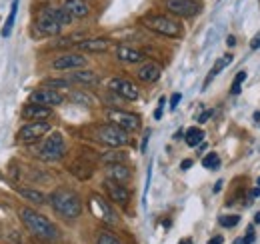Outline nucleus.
<instances>
[{
    "instance_id": "4c0bfd02",
    "label": "nucleus",
    "mask_w": 260,
    "mask_h": 244,
    "mask_svg": "<svg viewBox=\"0 0 260 244\" xmlns=\"http://www.w3.org/2000/svg\"><path fill=\"white\" fill-rule=\"evenodd\" d=\"M250 48H252V50H258V48H260V32L256 34V36H254V38H252V42H250Z\"/></svg>"
},
{
    "instance_id": "e433bc0d",
    "label": "nucleus",
    "mask_w": 260,
    "mask_h": 244,
    "mask_svg": "<svg viewBox=\"0 0 260 244\" xmlns=\"http://www.w3.org/2000/svg\"><path fill=\"white\" fill-rule=\"evenodd\" d=\"M244 78H246V72H244V70H240V72L236 74V78H234V82H232V84H242V82H244Z\"/></svg>"
},
{
    "instance_id": "7ed1b4c3",
    "label": "nucleus",
    "mask_w": 260,
    "mask_h": 244,
    "mask_svg": "<svg viewBox=\"0 0 260 244\" xmlns=\"http://www.w3.org/2000/svg\"><path fill=\"white\" fill-rule=\"evenodd\" d=\"M142 24L148 28V30L156 32V34H162L168 38H180L182 36V26L180 22H176L174 18L170 16H164V14H152V16H146L142 18Z\"/></svg>"
},
{
    "instance_id": "6ab92c4d",
    "label": "nucleus",
    "mask_w": 260,
    "mask_h": 244,
    "mask_svg": "<svg viewBox=\"0 0 260 244\" xmlns=\"http://www.w3.org/2000/svg\"><path fill=\"white\" fill-rule=\"evenodd\" d=\"M62 8H64L72 18H84V16H88V12H90L86 0H64V6H62Z\"/></svg>"
},
{
    "instance_id": "c03bdc74",
    "label": "nucleus",
    "mask_w": 260,
    "mask_h": 244,
    "mask_svg": "<svg viewBox=\"0 0 260 244\" xmlns=\"http://www.w3.org/2000/svg\"><path fill=\"white\" fill-rule=\"evenodd\" d=\"M226 44H228V46H234V44H236V38H234V36H228Z\"/></svg>"
},
{
    "instance_id": "4be33fe9",
    "label": "nucleus",
    "mask_w": 260,
    "mask_h": 244,
    "mask_svg": "<svg viewBox=\"0 0 260 244\" xmlns=\"http://www.w3.org/2000/svg\"><path fill=\"white\" fill-rule=\"evenodd\" d=\"M44 10H46V12H48V14H50V16H52V18H54L58 24H62V26L72 24V20H74V18H72V16L66 12L62 6H60V8H56V6H44Z\"/></svg>"
},
{
    "instance_id": "c9c22d12",
    "label": "nucleus",
    "mask_w": 260,
    "mask_h": 244,
    "mask_svg": "<svg viewBox=\"0 0 260 244\" xmlns=\"http://www.w3.org/2000/svg\"><path fill=\"white\" fill-rule=\"evenodd\" d=\"M180 98H182V96H180V92H174V94H172V98H170V110H174V108L178 106Z\"/></svg>"
},
{
    "instance_id": "ea45409f",
    "label": "nucleus",
    "mask_w": 260,
    "mask_h": 244,
    "mask_svg": "<svg viewBox=\"0 0 260 244\" xmlns=\"http://www.w3.org/2000/svg\"><path fill=\"white\" fill-rule=\"evenodd\" d=\"M222 242H224V238H222L220 234H218V236H212V238L208 240V244H222Z\"/></svg>"
},
{
    "instance_id": "a878e982",
    "label": "nucleus",
    "mask_w": 260,
    "mask_h": 244,
    "mask_svg": "<svg viewBox=\"0 0 260 244\" xmlns=\"http://www.w3.org/2000/svg\"><path fill=\"white\" fill-rule=\"evenodd\" d=\"M100 160H102L106 166H110V164H120V162H124V160H126V154L120 152V150H110V152L102 154V156H100Z\"/></svg>"
},
{
    "instance_id": "f03ea898",
    "label": "nucleus",
    "mask_w": 260,
    "mask_h": 244,
    "mask_svg": "<svg viewBox=\"0 0 260 244\" xmlns=\"http://www.w3.org/2000/svg\"><path fill=\"white\" fill-rule=\"evenodd\" d=\"M50 206L54 212H58L68 220H74L82 214V202H80L78 194L68 188H58L50 194Z\"/></svg>"
},
{
    "instance_id": "6e6552de",
    "label": "nucleus",
    "mask_w": 260,
    "mask_h": 244,
    "mask_svg": "<svg viewBox=\"0 0 260 244\" xmlns=\"http://www.w3.org/2000/svg\"><path fill=\"white\" fill-rule=\"evenodd\" d=\"M90 210L96 214L102 222H106V224H116L118 222V216L114 212V208L100 194H92L90 196Z\"/></svg>"
},
{
    "instance_id": "a19ab883",
    "label": "nucleus",
    "mask_w": 260,
    "mask_h": 244,
    "mask_svg": "<svg viewBox=\"0 0 260 244\" xmlns=\"http://www.w3.org/2000/svg\"><path fill=\"white\" fill-rule=\"evenodd\" d=\"M190 166H192V160H182V164H180V168H182V170H188Z\"/></svg>"
},
{
    "instance_id": "c756f323",
    "label": "nucleus",
    "mask_w": 260,
    "mask_h": 244,
    "mask_svg": "<svg viewBox=\"0 0 260 244\" xmlns=\"http://www.w3.org/2000/svg\"><path fill=\"white\" fill-rule=\"evenodd\" d=\"M218 222H220L222 228H232V226H236L240 222V216L238 214H224V216L218 218Z\"/></svg>"
},
{
    "instance_id": "39448f33",
    "label": "nucleus",
    "mask_w": 260,
    "mask_h": 244,
    "mask_svg": "<svg viewBox=\"0 0 260 244\" xmlns=\"http://www.w3.org/2000/svg\"><path fill=\"white\" fill-rule=\"evenodd\" d=\"M40 158L44 160H60L62 156L66 154V142H64V136L60 132H52L44 138V142L40 144Z\"/></svg>"
},
{
    "instance_id": "9b49d317",
    "label": "nucleus",
    "mask_w": 260,
    "mask_h": 244,
    "mask_svg": "<svg viewBox=\"0 0 260 244\" xmlns=\"http://www.w3.org/2000/svg\"><path fill=\"white\" fill-rule=\"evenodd\" d=\"M30 102L52 108V106H60L64 102V96L58 90H54V88H38V90H34L30 94Z\"/></svg>"
},
{
    "instance_id": "cd10ccee",
    "label": "nucleus",
    "mask_w": 260,
    "mask_h": 244,
    "mask_svg": "<svg viewBox=\"0 0 260 244\" xmlns=\"http://www.w3.org/2000/svg\"><path fill=\"white\" fill-rule=\"evenodd\" d=\"M230 62H232V54H224L220 60H216V64L212 66V70H210V74H208V80H206V84H208V82H210V80H212V78H214V76H216V74H218L222 68H226Z\"/></svg>"
},
{
    "instance_id": "4468645a",
    "label": "nucleus",
    "mask_w": 260,
    "mask_h": 244,
    "mask_svg": "<svg viewBox=\"0 0 260 244\" xmlns=\"http://www.w3.org/2000/svg\"><path fill=\"white\" fill-rule=\"evenodd\" d=\"M80 66H86V58L82 54H74V52L60 54L58 58L52 60V68L54 70H76Z\"/></svg>"
},
{
    "instance_id": "3c124183",
    "label": "nucleus",
    "mask_w": 260,
    "mask_h": 244,
    "mask_svg": "<svg viewBox=\"0 0 260 244\" xmlns=\"http://www.w3.org/2000/svg\"><path fill=\"white\" fill-rule=\"evenodd\" d=\"M258 186H260V176H258Z\"/></svg>"
},
{
    "instance_id": "de8ad7c7",
    "label": "nucleus",
    "mask_w": 260,
    "mask_h": 244,
    "mask_svg": "<svg viewBox=\"0 0 260 244\" xmlns=\"http://www.w3.org/2000/svg\"><path fill=\"white\" fill-rule=\"evenodd\" d=\"M178 244H192V240H190V238H184V240H180Z\"/></svg>"
},
{
    "instance_id": "412c9836",
    "label": "nucleus",
    "mask_w": 260,
    "mask_h": 244,
    "mask_svg": "<svg viewBox=\"0 0 260 244\" xmlns=\"http://www.w3.org/2000/svg\"><path fill=\"white\" fill-rule=\"evenodd\" d=\"M116 58H118V60H122V62L136 64V62L144 60V54H142L140 50L132 48V46H124V44H120V46H116Z\"/></svg>"
},
{
    "instance_id": "dca6fc26",
    "label": "nucleus",
    "mask_w": 260,
    "mask_h": 244,
    "mask_svg": "<svg viewBox=\"0 0 260 244\" xmlns=\"http://www.w3.org/2000/svg\"><path fill=\"white\" fill-rule=\"evenodd\" d=\"M22 116H24V118H30V120H34V122L46 120V118H50V116H52V108L42 106V104L28 102V104L22 108Z\"/></svg>"
},
{
    "instance_id": "b1692460",
    "label": "nucleus",
    "mask_w": 260,
    "mask_h": 244,
    "mask_svg": "<svg viewBox=\"0 0 260 244\" xmlns=\"http://www.w3.org/2000/svg\"><path fill=\"white\" fill-rule=\"evenodd\" d=\"M184 140H186V144L188 146H198V144H202V140H204V132L200 130V128H188L186 130V134H184Z\"/></svg>"
},
{
    "instance_id": "9d476101",
    "label": "nucleus",
    "mask_w": 260,
    "mask_h": 244,
    "mask_svg": "<svg viewBox=\"0 0 260 244\" xmlns=\"http://www.w3.org/2000/svg\"><path fill=\"white\" fill-rule=\"evenodd\" d=\"M108 120L110 124L126 130V132H134L140 128V118L132 112H126V110H110L108 112Z\"/></svg>"
},
{
    "instance_id": "09e8293b",
    "label": "nucleus",
    "mask_w": 260,
    "mask_h": 244,
    "mask_svg": "<svg viewBox=\"0 0 260 244\" xmlns=\"http://www.w3.org/2000/svg\"><path fill=\"white\" fill-rule=\"evenodd\" d=\"M254 120L260 122V110H256V112H254Z\"/></svg>"
},
{
    "instance_id": "2f4dec72",
    "label": "nucleus",
    "mask_w": 260,
    "mask_h": 244,
    "mask_svg": "<svg viewBox=\"0 0 260 244\" xmlns=\"http://www.w3.org/2000/svg\"><path fill=\"white\" fill-rule=\"evenodd\" d=\"M70 98L76 100V102H80V104H92V98L88 94H84V92H72Z\"/></svg>"
},
{
    "instance_id": "f257e3e1",
    "label": "nucleus",
    "mask_w": 260,
    "mask_h": 244,
    "mask_svg": "<svg viewBox=\"0 0 260 244\" xmlns=\"http://www.w3.org/2000/svg\"><path fill=\"white\" fill-rule=\"evenodd\" d=\"M20 220H22V224L26 226V230L36 236V238H40V240H44V242H54L56 238H58V230H56V226L46 218V216H42V214H38L36 210L32 208H20Z\"/></svg>"
},
{
    "instance_id": "49530a36",
    "label": "nucleus",
    "mask_w": 260,
    "mask_h": 244,
    "mask_svg": "<svg viewBox=\"0 0 260 244\" xmlns=\"http://www.w3.org/2000/svg\"><path fill=\"white\" fill-rule=\"evenodd\" d=\"M250 196H260V188H254V190L250 192Z\"/></svg>"
},
{
    "instance_id": "5701e85b",
    "label": "nucleus",
    "mask_w": 260,
    "mask_h": 244,
    "mask_svg": "<svg viewBox=\"0 0 260 244\" xmlns=\"http://www.w3.org/2000/svg\"><path fill=\"white\" fill-rule=\"evenodd\" d=\"M20 196L26 198L32 204H38V206H42L46 202V196L42 192H38V190H32V188H20Z\"/></svg>"
},
{
    "instance_id": "1a4fd4ad",
    "label": "nucleus",
    "mask_w": 260,
    "mask_h": 244,
    "mask_svg": "<svg viewBox=\"0 0 260 244\" xmlns=\"http://www.w3.org/2000/svg\"><path fill=\"white\" fill-rule=\"evenodd\" d=\"M108 90L114 92L116 96H120V98H124V100H136L138 96H140V90H138V86L128 80V78H112L110 82H108Z\"/></svg>"
},
{
    "instance_id": "37998d69",
    "label": "nucleus",
    "mask_w": 260,
    "mask_h": 244,
    "mask_svg": "<svg viewBox=\"0 0 260 244\" xmlns=\"http://www.w3.org/2000/svg\"><path fill=\"white\" fill-rule=\"evenodd\" d=\"M240 90H242V88H240V84H232V94H240Z\"/></svg>"
},
{
    "instance_id": "7c9ffc66",
    "label": "nucleus",
    "mask_w": 260,
    "mask_h": 244,
    "mask_svg": "<svg viewBox=\"0 0 260 244\" xmlns=\"http://www.w3.org/2000/svg\"><path fill=\"white\" fill-rule=\"evenodd\" d=\"M96 244H122V242L114 234H110V232H98Z\"/></svg>"
},
{
    "instance_id": "ddd939ff",
    "label": "nucleus",
    "mask_w": 260,
    "mask_h": 244,
    "mask_svg": "<svg viewBox=\"0 0 260 244\" xmlns=\"http://www.w3.org/2000/svg\"><path fill=\"white\" fill-rule=\"evenodd\" d=\"M104 190H106L108 198H110L112 202H116V204H126V202L130 200L128 188H126L124 184L110 180V178H106V180H104Z\"/></svg>"
},
{
    "instance_id": "423d86ee",
    "label": "nucleus",
    "mask_w": 260,
    "mask_h": 244,
    "mask_svg": "<svg viewBox=\"0 0 260 244\" xmlns=\"http://www.w3.org/2000/svg\"><path fill=\"white\" fill-rule=\"evenodd\" d=\"M164 6L168 12H172L174 16H182V18H192L202 8L198 0H164Z\"/></svg>"
},
{
    "instance_id": "aec40b11",
    "label": "nucleus",
    "mask_w": 260,
    "mask_h": 244,
    "mask_svg": "<svg viewBox=\"0 0 260 244\" xmlns=\"http://www.w3.org/2000/svg\"><path fill=\"white\" fill-rule=\"evenodd\" d=\"M106 174H108L110 180L124 184V182H128V178H130V168L124 162H120V164H110V166H106Z\"/></svg>"
},
{
    "instance_id": "f704fd0d",
    "label": "nucleus",
    "mask_w": 260,
    "mask_h": 244,
    "mask_svg": "<svg viewBox=\"0 0 260 244\" xmlns=\"http://www.w3.org/2000/svg\"><path fill=\"white\" fill-rule=\"evenodd\" d=\"M164 104H166V98H160V100H158V108H156V110H154V118H156V120H160V118H162V108H164Z\"/></svg>"
},
{
    "instance_id": "f3484780",
    "label": "nucleus",
    "mask_w": 260,
    "mask_h": 244,
    "mask_svg": "<svg viewBox=\"0 0 260 244\" xmlns=\"http://www.w3.org/2000/svg\"><path fill=\"white\" fill-rule=\"evenodd\" d=\"M66 80L76 82V84H84V86H96V84H100V76H98L96 72H92V70H72Z\"/></svg>"
},
{
    "instance_id": "2eb2a0df",
    "label": "nucleus",
    "mask_w": 260,
    "mask_h": 244,
    "mask_svg": "<svg viewBox=\"0 0 260 244\" xmlns=\"http://www.w3.org/2000/svg\"><path fill=\"white\" fill-rule=\"evenodd\" d=\"M80 50L84 52H92V54H100V52H106L110 48V38H104V36H98V38H88V40H80L76 44Z\"/></svg>"
},
{
    "instance_id": "20e7f679",
    "label": "nucleus",
    "mask_w": 260,
    "mask_h": 244,
    "mask_svg": "<svg viewBox=\"0 0 260 244\" xmlns=\"http://www.w3.org/2000/svg\"><path fill=\"white\" fill-rule=\"evenodd\" d=\"M94 138H96L100 144L104 146H110V148H120V146H126L128 144V134L126 130L114 126V124H100L94 128Z\"/></svg>"
},
{
    "instance_id": "79ce46f5",
    "label": "nucleus",
    "mask_w": 260,
    "mask_h": 244,
    "mask_svg": "<svg viewBox=\"0 0 260 244\" xmlns=\"http://www.w3.org/2000/svg\"><path fill=\"white\" fill-rule=\"evenodd\" d=\"M148 138H150V132H146V134H144V140H142V152L146 150V144H148Z\"/></svg>"
},
{
    "instance_id": "0eeeda50",
    "label": "nucleus",
    "mask_w": 260,
    "mask_h": 244,
    "mask_svg": "<svg viewBox=\"0 0 260 244\" xmlns=\"http://www.w3.org/2000/svg\"><path fill=\"white\" fill-rule=\"evenodd\" d=\"M50 132V124L46 120H38V122H30L26 126H22L18 130V140L24 142V144H30V142H36L40 140L44 134Z\"/></svg>"
},
{
    "instance_id": "a18cd8bd",
    "label": "nucleus",
    "mask_w": 260,
    "mask_h": 244,
    "mask_svg": "<svg viewBox=\"0 0 260 244\" xmlns=\"http://www.w3.org/2000/svg\"><path fill=\"white\" fill-rule=\"evenodd\" d=\"M220 188H222V180H218V182L214 184V192H220Z\"/></svg>"
},
{
    "instance_id": "8fccbe9b",
    "label": "nucleus",
    "mask_w": 260,
    "mask_h": 244,
    "mask_svg": "<svg viewBox=\"0 0 260 244\" xmlns=\"http://www.w3.org/2000/svg\"><path fill=\"white\" fill-rule=\"evenodd\" d=\"M254 222H256V224H260V212H256V216H254Z\"/></svg>"
},
{
    "instance_id": "f8f14e48",
    "label": "nucleus",
    "mask_w": 260,
    "mask_h": 244,
    "mask_svg": "<svg viewBox=\"0 0 260 244\" xmlns=\"http://www.w3.org/2000/svg\"><path fill=\"white\" fill-rule=\"evenodd\" d=\"M36 28L40 34H44V36H58L60 30H62V24H58L44 8L40 10V14H38V18H36Z\"/></svg>"
},
{
    "instance_id": "72a5a7b5",
    "label": "nucleus",
    "mask_w": 260,
    "mask_h": 244,
    "mask_svg": "<svg viewBox=\"0 0 260 244\" xmlns=\"http://www.w3.org/2000/svg\"><path fill=\"white\" fill-rule=\"evenodd\" d=\"M254 238H256V236H254V228L248 226V232H246V236L242 238V244H252L254 242Z\"/></svg>"
},
{
    "instance_id": "393cba45",
    "label": "nucleus",
    "mask_w": 260,
    "mask_h": 244,
    "mask_svg": "<svg viewBox=\"0 0 260 244\" xmlns=\"http://www.w3.org/2000/svg\"><path fill=\"white\" fill-rule=\"evenodd\" d=\"M16 10H18V0H12V6H10V14L4 22V28H2V36L8 38L10 32H12V26H14V20H16Z\"/></svg>"
},
{
    "instance_id": "a211bd4d",
    "label": "nucleus",
    "mask_w": 260,
    "mask_h": 244,
    "mask_svg": "<svg viewBox=\"0 0 260 244\" xmlns=\"http://www.w3.org/2000/svg\"><path fill=\"white\" fill-rule=\"evenodd\" d=\"M160 74H162V70H160V66H158L156 62H144V64H140V68L136 70V76H138L142 82H156V80L160 78Z\"/></svg>"
},
{
    "instance_id": "bb28decb",
    "label": "nucleus",
    "mask_w": 260,
    "mask_h": 244,
    "mask_svg": "<svg viewBox=\"0 0 260 244\" xmlns=\"http://www.w3.org/2000/svg\"><path fill=\"white\" fill-rule=\"evenodd\" d=\"M80 180H84V178H90L92 176V166L90 164H84V162H76V164H72V168H70Z\"/></svg>"
},
{
    "instance_id": "c85d7f7f",
    "label": "nucleus",
    "mask_w": 260,
    "mask_h": 244,
    "mask_svg": "<svg viewBox=\"0 0 260 244\" xmlns=\"http://www.w3.org/2000/svg\"><path fill=\"white\" fill-rule=\"evenodd\" d=\"M202 166H206V168H210V170L218 168V166H220V156L216 152H208L202 158Z\"/></svg>"
},
{
    "instance_id": "473e14b6",
    "label": "nucleus",
    "mask_w": 260,
    "mask_h": 244,
    "mask_svg": "<svg viewBox=\"0 0 260 244\" xmlns=\"http://www.w3.org/2000/svg\"><path fill=\"white\" fill-rule=\"evenodd\" d=\"M46 86H52V88H66V86H70V80H66V78L46 80Z\"/></svg>"
},
{
    "instance_id": "58836bf2",
    "label": "nucleus",
    "mask_w": 260,
    "mask_h": 244,
    "mask_svg": "<svg viewBox=\"0 0 260 244\" xmlns=\"http://www.w3.org/2000/svg\"><path fill=\"white\" fill-rule=\"evenodd\" d=\"M210 114H212V110H206V112L198 114V118H196V120H198V122H206V120H208V116H210Z\"/></svg>"
}]
</instances>
